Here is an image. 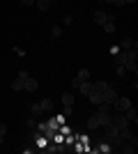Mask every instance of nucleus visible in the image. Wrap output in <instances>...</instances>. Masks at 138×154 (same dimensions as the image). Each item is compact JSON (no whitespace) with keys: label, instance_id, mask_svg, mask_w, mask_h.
Returning a JSON list of instances; mask_svg holds the SVG:
<instances>
[{"label":"nucleus","instance_id":"1","mask_svg":"<svg viewBox=\"0 0 138 154\" xmlns=\"http://www.w3.org/2000/svg\"><path fill=\"white\" fill-rule=\"evenodd\" d=\"M113 55H115V62L122 64L127 71L138 74V55H136V51H118V53H113Z\"/></svg>","mask_w":138,"mask_h":154},{"label":"nucleus","instance_id":"2","mask_svg":"<svg viewBox=\"0 0 138 154\" xmlns=\"http://www.w3.org/2000/svg\"><path fill=\"white\" fill-rule=\"evenodd\" d=\"M111 85L106 83V81H97V83H92V90H90V94H87V99H90L94 106H99L101 103V99H104V92L108 90Z\"/></svg>","mask_w":138,"mask_h":154},{"label":"nucleus","instance_id":"3","mask_svg":"<svg viewBox=\"0 0 138 154\" xmlns=\"http://www.w3.org/2000/svg\"><path fill=\"white\" fill-rule=\"evenodd\" d=\"M111 124H113V127H118V129L131 127V124H129V120L124 117V113H113V117H111Z\"/></svg>","mask_w":138,"mask_h":154},{"label":"nucleus","instance_id":"4","mask_svg":"<svg viewBox=\"0 0 138 154\" xmlns=\"http://www.w3.org/2000/svg\"><path fill=\"white\" fill-rule=\"evenodd\" d=\"M129 106H131V101H129L127 97H118V99L113 101V110H115V113H124Z\"/></svg>","mask_w":138,"mask_h":154},{"label":"nucleus","instance_id":"5","mask_svg":"<svg viewBox=\"0 0 138 154\" xmlns=\"http://www.w3.org/2000/svg\"><path fill=\"white\" fill-rule=\"evenodd\" d=\"M106 21H115V16H111V14L104 12V9H97V12H94V23H97V26H104Z\"/></svg>","mask_w":138,"mask_h":154},{"label":"nucleus","instance_id":"6","mask_svg":"<svg viewBox=\"0 0 138 154\" xmlns=\"http://www.w3.org/2000/svg\"><path fill=\"white\" fill-rule=\"evenodd\" d=\"M37 88H39V81L35 76H28L23 81V92H37Z\"/></svg>","mask_w":138,"mask_h":154},{"label":"nucleus","instance_id":"7","mask_svg":"<svg viewBox=\"0 0 138 154\" xmlns=\"http://www.w3.org/2000/svg\"><path fill=\"white\" fill-rule=\"evenodd\" d=\"M120 51H138V44L133 42L131 37H124L122 42H120V46H118Z\"/></svg>","mask_w":138,"mask_h":154},{"label":"nucleus","instance_id":"8","mask_svg":"<svg viewBox=\"0 0 138 154\" xmlns=\"http://www.w3.org/2000/svg\"><path fill=\"white\" fill-rule=\"evenodd\" d=\"M115 99H118L115 90H113V88H108V90L104 92V99H101V103H111V106H113V101H115Z\"/></svg>","mask_w":138,"mask_h":154},{"label":"nucleus","instance_id":"9","mask_svg":"<svg viewBox=\"0 0 138 154\" xmlns=\"http://www.w3.org/2000/svg\"><path fill=\"white\" fill-rule=\"evenodd\" d=\"M78 94H83V97H87L90 94V90H92V81H83V83H78Z\"/></svg>","mask_w":138,"mask_h":154},{"label":"nucleus","instance_id":"10","mask_svg":"<svg viewBox=\"0 0 138 154\" xmlns=\"http://www.w3.org/2000/svg\"><path fill=\"white\" fill-rule=\"evenodd\" d=\"M124 117H127V120H129V124H136L138 122V113H136V108H133V106H129V108H127L124 110Z\"/></svg>","mask_w":138,"mask_h":154},{"label":"nucleus","instance_id":"11","mask_svg":"<svg viewBox=\"0 0 138 154\" xmlns=\"http://www.w3.org/2000/svg\"><path fill=\"white\" fill-rule=\"evenodd\" d=\"M39 106H41V113H51V110H53V101H51V99H41Z\"/></svg>","mask_w":138,"mask_h":154},{"label":"nucleus","instance_id":"12","mask_svg":"<svg viewBox=\"0 0 138 154\" xmlns=\"http://www.w3.org/2000/svg\"><path fill=\"white\" fill-rule=\"evenodd\" d=\"M35 5H37L39 12H48V9H51V2H48V0H35Z\"/></svg>","mask_w":138,"mask_h":154},{"label":"nucleus","instance_id":"13","mask_svg":"<svg viewBox=\"0 0 138 154\" xmlns=\"http://www.w3.org/2000/svg\"><path fill=\"white\" fill-rule=\"evenodd\" d=\"M76 81H78V83H83V81H90V69H78V76H76Z\"/></svg>","mask_w":138,"mask_h":154},{"label":"nucleus","instance_id":"14","mask_svg":"<svg viewBox=\"0 0 138 154\" xmlns=\"http://www.w3.org/2000/svg\"><path fill=\"white\" fill-rule=\"evenodd\" d=\"M87 129H90V131H97V129H101V127H99V120H97V115H92L90 120H87Z\"/></svg>","mask_w":138,"mask_h":154},{"label":"nucleus","instance_id":"15","mask_svg":"<svg viewBox=\"0 0 138 154\" xmlns=\"http://www.w3.org/2000/svg\"><path fill=\"white\" fill-rule=\"evenodd\" d=\"M101 28H104V32H106V35H113V32H115V21H106V23H104Z\"/></svg>","mask_w":138,"mask_h":154},{"label":"nucleus","instance_id":"16","mask_svg":"<svg viewBox=\"0 0 138 154\" xmlns=\"http://www.w3.org/2000/svg\"><path fill=\"white\" fill-rule=\"evenodd\" d=\"M62 103H65V106H74V94L72 92H65V94H62Z\"/></svg>","mask_w":138,"mask_h":154},{"label":"nucleus","instance_id":"17","mask_svg":"<svg viewBox=\"0 0 138 154\" xmlns=\"http://www.w3.org/2000/svg\"><path fill=\"white\" fill-rule=\"evenodd\" d=\"M60 37H62V28H60V26H53L51 28V39H60Z\"/></svg>","mask_w":138,"mask_h":154},{"label":"nucleus","instance_id":"18","mask_svg":"<svg viewBox=\"0 0 138 154\" xmlns=\"http://www.w3.org/2000/svg\"><path fill=\"white\" fill-rule=\"evenodd\" d=\"M30 113H32L35 117H39V115H44V113H41V106H39V103H30Z\"/></svg>","mask_w":138,"mask_h":154},{"label":"nucleus","instance_id":"19","mask_svg":"<svg viewBox=\"0 0 138 154\" xmlns=\"http://www.w3.org/2000/svg\"><path fill=\"white\" fill-rule=\"evenodd\" d=\"M12 90H16V92L23 90V81H21V78H14L12 81Z\"/></svg>","mask_w":138,"mask_h":154},{"label":"nucleus","instance_id":"20","mask_svg":"<svg viewBox=\"0 0 138 154\" xmlns=\"http://www.w3.org/2000/svg\"><path fill=\"white\" fill-rule=\"evenodd\" d=\"M104 2H108V5H115V7H122V5H124V0H104Z\"/></svg>","mask_w":138,"mask_h":154},{"label":"nucleus","instance_id":"21","mask_svg":"<svg viewBox=\"0 0 138 154\" xmlns=\"http://www.w3.org/2000/svg\"><path fill=\"white\" fill-rule=\"evenodd\" d=\"M14 53H16V55H19V58H26V51H23V48H21V46H14Z\"/></svg>","mask_w":138,"mask_h":154},{"label":"nucleus","instance_id":"22","mask_svg":"<svg viewBox=\"0 0 138 154\" xmlns=\"http://www.w3.org/2000/svg\"><path fill=\"white\" fill-rule=\"evenodd\" d=\"M74 23V16H69V14H67L65 19H62V26H72Z\"/></svg>","mask_w":138,"mask_h":154},{"label":"nucleus","instance_id":"23","mask_svg":"<svg viewBox=\"0 0 138 154\" xmlns=\"http://www.w3.org/2000/svg\"><path fill=\"white\" fill-rule=\"evenodd\" d=\"M5 136H7V124H0V143H2Z\"/></svg>","mask_w":138,"mask_h":154},{"label":"nucleus","instance_id":"24","mask_svg":"<svg viewBox=\"0 0 138 154\" xmlns=\"http://www.w3.org/2000/svg\"><path fill=\"white\" fill-rule=\"evenodd\" d=\"M115 74H118V76H124V74H127V69L122 67V64H118V69H115Z\"/></svg>","mask_w":138,"mask_h":154},{"label":"nucleus","instance_id":"25","mask_svg":"<svg viewBox=\"0 0 138 154\" xmlns=\"http://www.w3.org/2000/svg\"><path fill=\"white\" fill-rule=\"evenodd\" d=\"M28 76H30V74H28V71H23V69H21L19 74H16V78H21V81H26Z\"/></svg>","mask_w":138,"mask_h":154},{"label":"nucleus","instance_id":"26","mask_svg":"<svg viewBox=\"0 0 138 154\" xmlns=\"http://www.w3.org/2000/svg\"><path fill=\"white\" fill-rule=\"evenodd\" d=\"M28 127H30V129H35V127H37V117H30V120H28Z\"/></svg>","mask_w":138,"mask_h":154},{"label":"nucleus","instance_id":"27","mask_svg":"<svg viewBox=\"0 0 138 154\" xmlns=\"http://www.w3.org/2000/svg\"><path fill=\"white\" fill-rule=\"evenodd\" d=\"M21 2H23V7H32L35 5V0H21Z\"/></svg>","mask_w":138,"mask_h":154},{"label":"nucleus","instance_id":"28","mask_svg":"<svg viewBox=\"0 0 138 154\" xmlns=\"http://www.w3.org/2000/svg\"><path fill=\"white\" fill-rule=\"evenodd\" d=\"M127 2H136V0H124V5H127Z\"/></svg>","mask_w":138,"mask_h":154},{"label":"nucleus","instance_id":"29","mask_svg":"<svg viewBox=\"0 0 138 154\" xmlns=\"http://www.w3.org/2000/svg\"><path fill=\"white\" fill-rule=\"evenodd\" d=\"M48 2H51V5H53V2H55V0H48Z\"/></svg>","mask_w":138,"mask_h":154}]
</instances>
